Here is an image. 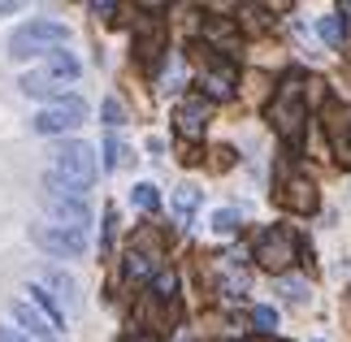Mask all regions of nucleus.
Masks as SVG:
<instances>
[{"mask_svg":"<svg viewBox=\"0 0 351 342\" xmlns=\"http://www.w3.org/2000/svg\"><path fill=\"white\" fill-rule=\"evenodd\" d=\"M96 152L87 143H74L65 139L52 147L48 156V173H44V195H74V199H87V186L96 182Z\"/></svg>","mask_w":351,"mask_h":342,"instance_id":"f257e3e1","label":"nucleus"},{"mask_svg":"<svg viewBox=\"0 0 351 342\" xmlns=\"http://www.w3.org/2000/svg\"><path fill=\"white\" fill-rule=\"evenodd\" d=\"M265 117H269V126L278 130V139L300 143V139H304V130H308V100H304V83L287 78V83L278 87V95L269 100Z\"/></svg>","mask_w":351,"mask_h":342,"instance_id":"f03ea898","label":"nucleus"},{"mask_svg":"<svg viewBox=\"0 0 351 342\" xmlns=\"http://www.w3.org/2000/svg\"><path fill=\"white\" fill-rule=\"evenodd\" d=\"M65 39H70V26L57 22V18H35L13 31L9 39V57L13 61H31V57H48L52 48H61Z\"/></svg>","mask_w":351,"mask_h":342,"instance_id":"7ed1b4c3","label":"nucleus"},{"mask_svg":"<svg viewBox=\"0 0 351 342\" xmlns=\"http://www.w3.org/2000/svg\"><path fill=\"white\" fill-rule=\"evenodd\" d=\"M252 256H256V265H261L265 273H287L291 260H295V234L287 225H269V230H261Z\"/></svg>","mask_w":351,"mask_h":342,"instance_id":"20e7f679","label":"nucleus"},{"mask_svg":"<svg viewBox=\"0 0 351 342\" xmlns=\"http://www.w3.org/2000/svg\"><path fill=\"white\" fill-rule=\"evenodd\" d=\"M83 117H87L83 100H78V95H65V100H57V104H44V108H39V117H35V130H39V134H70V130H78V126H83Z\"/></svg>","mask_w":351,"mask_h":342,"instance_id":"39448f33","label":"nucleus"},{"mask_svg":"<svg viewBox=\"0 0 351 342\" xmlns=\"http://www.w3.org/2000/svg\"><path fill=\"white\" fill-rule=\"evenodd\" d=\"M121 269H126V278H139V282H152L156 273H165V260H160V243L147 247V234H139L126 247L121 256Z\"/></svg>","mask_w":351,"mask_h":342,"instance_id":"423d86ee","label":"nucleus"},{"mask_svg":"<svg viewBox=\"0 0 351 342\" xmlns=\"http://www.w3.org/2000/svg\"><path fill=\"white\" fill-rule=\"evenodd\" d=\"M35 243L48 256H87V230H70V225H39Z\"/></svg>","mask_w":351,"mask_h":342,"instance_id":"0eeeda50","label":"nucleus"},{"mask_svg":"<svg viewBox=\"0 0 351 342\" xmlns=\"http://www.w3.org/2000/svg\"><path fill=\"white\" fill-rule=\"evenodd\" d=\"M199 91L213 95V100H230V95L239 91L234 65H226V61H217V57H204V70H199Z\"/></svg>","mask_w":351,"mask_h":342,"instance_id":"6e6552de","label":"nucleus"},{"mask_svg":"<svg viewBox=\"0 0 351 342\" xmlns=\"http://www.w3.org/2000/svg\"><path fill=\"white\" fill-rule=\"evenodd\" d=\"M44 208L57 225H70V230H87V221H91L87 199H74V195H44Z\"/></svg>","mask_w":351,"mask_h":342,"instance_id":"1a4fd4ad","label":"nucleus"},{"mask_svg":"<svg viewBox=\"0 0 351 342\" xmlns=\"http://www.w3.org/2000/svg\"><path fill=\"white\" fill-rule=\"evenodd\" d=\"M9 317H13V325H18V334H26V338H35V342H57V334H52V325L39 317V312L26 304V299H13L9 304Z\"/></svg>","mask_w":351,"mask_h":342,"instance_id":"9d476101","label":"nucleus"},{"mask_svg":"<svg viewBox=\"0 0 351 342\" xmlns=\"http://www.w3.org/2000/svg\"><path fill=\"white\" fill-rule=\"evenodd\" d=\"M278 199H282V208H291V212H313L317 208V186L308 182V178H287L278 191Z\"/></svg>","mask_w":351,"mask_h":342,"instance_id":"9b49d317","label":"nucleus"},{"mask_svg":"<svg viewBox=\"0 0 351 342\" xmlns=\"http://www.w3.org/2000/svg\"><path fill=\"white\" fill-rule=\"evenodd\" d=\"M26 304H31L35 312H39V317H44L48 325H52V334H65V317H61V304H57V299H52L48 291H44V286H39V282H26Z\"/></svg>","mask_w":351,"mask_h":342,"instance_id":"f8f14e48","label":"nucleus"},{"mask_svg":"<svg viewBox=\"0 0 351 342\" xmlns=\"http://www.w3.org/2000/svg\"><path fill=\"white\" fill-rule=\"evenodd\" d=\"M173 121H178L182 139H199V134L208 130V104L204 100H182L178 113H173Z\"/></svg>","mask_w":351,"mask_h":342,"instance_id":"ddd939ff","label":"nucleus"},{"mask_svg":"<svg viewBox=\"0 0 351 342\" xmlns=\"http://www.w3.org/2000/svg\"><path fill=\"white\" fill-rule=\"evenodd\" d=\"M22 95L57 104V100H65V83H57V78L44 74V70H31V74H22Z\"/></svg>","mask_w":351,"mask_h":342,"instance_id":"4468645a","label":"nucleus"},{"mask_svg":"<svg viewBox=\"0 0 351 342\" xmlns=\"http://www.w3.org/2000/svg\"><path fill=\"white\" fill-rule=\"evenodd\" d=\"M35 282L44 286V291L57 299V304H65V308H74V304H78V286H74V278H70L65 269H44Z\"/></svg>","mask_w":351,"mask_h":342,"instance_id":"2eb2a0df","label":"nucleus"},{"mask_svg":"<svg viewBox=\"0 0 351 342\" xmlns=\"http://www.w3.org/2000/svg\"><path fill=\"white\" fill-rule=\"evenodd\" d=\"M39 70H44V74H52L57 83H65V87H70L74 78H78V61H74L65 48H52L48 57H44V65H39Z\"/></svg>","mask_w":351,"mask_h":342,"instance_id":"dca6fc26","label":"nucleus"},{"mask_svg":"<svg viewBox=\"0 0 351 342\" xmlns=\"http://www.w3.org/2000/svg\"><path fill=\"white\" fill-rule=\"evenodd\" d=\"M147 295H152L156 299V304H178V278H173V273L165 269V273H156V278L152 282H147Z\"/></svg>","mask_w":351,"mask_h":342,"instance_id":"f3484780","label":"nucleus"},{"mask_svg":"<svg viewBox=\"0 0 351 342\" xmlns=\"http://www.w3.org/2000/svg\"><path fill=\"white\" fill-rule=\"evenodd\" d=\"M169 204H173V217H178V221H191L195 208H199V186H178Z\"/></svg>","mask_w":351,"mask_h":342,"instance_id":"a211bd4d","label":"nucleus"},{"mask_svg":"<svg viewBox=\"0 0 351 342\" xmlns=\"http://www.w3.org/2000/svg\"><path fill=\"white\" fill-rule=\"evenodd\" d=\"M208 230L217 239H230L234 230H239V212L234 208H213V217H208Z\"/></svg>","mask_w":351,"mask_h":342,"instance_id":"6ab92c4d","label":"nucleus"},{"mask_svg":"<svg viewBox=\"0 0 351 342\" xmlns=\"http://www.w3.org/2000/svg\"><path fill=\"white\" fill-rule=\"evenodd\" d=\"M204 35L213 39V44H221V39H226V52H230V48H234V39H239L234 22H226V18H208V22H204Z\"/></svg>","mask_w":351,"mask_h":342,"instance_id":"aec40b11","label":"nucleus"},{"mask_svg":"<svg viewBox=\"0 0 351 342\" xmlns=\"http://www.w3.org/2000/svg\"><path fill=\"white\" fill-rule=\"evenodd\" d=\"M317 35H321V39H326V44L334 48V44H343L347 26H343V18H339V13H326V18L317 22Z\"/></svg>","mask_w":351,"mask_h":342,"instance_id":"412c9836","label":"nucleus"},{"mask_svg":"<svg viewBox=\"0 0 351 342\" xmlns=\"http://www.w3.org/2000/svg\"><path fill=\"white\" fill-rule=\"evenodd\" d=\"M252 325H256V334H261V338H274V330H278V312L269 308V304H256V308H252Z\"/></svg>","mask_w":351,"mask_h":342,"instance_id":"4be33fe9","label":"nucleus"},{"mask_svg":"<svg viewBox=\"0 0 351 342\" xmlns=\"http://www.w3.org/2000/svg\"><path fill=\"white\" fill-rule=\"evenodd\" d=\"M278 295L291 299V304H308V282L304 278H282L278 282Z\"/></svg>","mask_w":351,"mask_h":342,"instance_id":"5701e85b","label":"nucleus"},{"mask_svg":"<svg viewBox=\"0 0 351 342\" xmlns=\"http://www.w3.org/2000/svg\"><path fill=\"white\" fill-rule=\"evenodd\" d=\"M130 199H134V208H143V212H156V208H160V195H156V186H152V182H139Z\"/></svg>","mask_w":351,"mask_h":342,"instance_id":"b1692460","label":"nucleus"},{"mask_svg":"<svg viewBox=\"0 0 351 342\" xmlns=\"http://www.w3.org/2000/svg\"><path fill=\"white\" fill-rule=\"evenodd\" d=\"M100 113H104L100 121H104V126H109V130H113V126H121V121H126V108H121V100H113V95H109V100L100 104Z\"/></svg>","mask_w":351,"mask_h":342,"instance_id":"393cba45","label":"nucleus"},{"mask_svg":"<svg viewBox=\"0 0 351 342\" xmlns=\"http://www.w3.org/2000/svg\"><path fill=\"white\" fill-rule=\"evenodd\" d=\"M104 152H109V169H117V165H126V147L117 143V134H109V143H104Z\"/></svg>","mask_w":351,"mask_h":342,"instance_id":"a878e982","label":"nucleus"},{"mask_svg":"<svg viewBox=\"0 0 351 342\" xmlns=\"http://www.w3.org/2000/svg\"><path fill=\"white\" fill-rule=\"evenodd\" d=\"M113 230H117V204H109V208H104V252L113 247Z\"/></svg>","mask_w":351,"mask_h":342,"instance_id":"bb28decb","label":"nucleus"},{"mask_svg":"<svg viewBox=\"0 0 351 342\" xmlns=\"http://www.w3.org/2000/svg\"><path fill=\"white\" fill-rule=\"evenodd\" d=\"M0 342H31V338L18 334V330H9V325H0Z\"/></svg>","mask_w":351,"mask_h":342,"instance_id":"cd10ccee","label":"nucleus"},{"mask_svg":"<svg viewBox=\"0 0 351 342\" xmlns=\"http://www.w3.org/2000/svg\"><path fill=\"white\" fill-rule=\"evenodd\" d=\"M121 342H156L152 334H130V338H121Z\"/></svg>","mask_w":351,"mask_h":342,"instance_id":"c85d7f7f","label":"nucleus"},{"mask_svg":"<svg viewBox=\"0 0 351 342\" xmlns=\"http://www.w3.org/2000/svg\"><path fill=\"white\" fill-rule=\"evenodd\" d=\"M339 147H343V156H351V126H347V134H343V143H339Z\"/></svg>","mask_w":351,"mask_h":342,"instance_id":"c756f323","label":"nucleus"},{"mask_svg":"<svg viewBox=\"0 0 351 342\" xmlns=\"http://www.w3.org/2000/svg\"><path fill=\"white\" fill-rule=\"evenodd\" d=\"M5 13H13V5H0V18H5Z\"/></svg>","mask_w":351,"mask_h":342,"instance_id":"7c9ffc66","label":"nucleus"},{"mask_svg":"<svg viewBox=\"0 0 351 342\" xmlns=\"http://www.w3.org/2000/svg\"><path fill=\"white\" fill-rule=\"evenodd\" d=\"M252 342H282V338H252Z\"/></svg>","mask_w":351,"mask_h":342,"instance_id":"2f4dec72","label":"nucleus"},{"mask_svg":"<svg viewBox=\"0 0 351 342\" xmlns=\"http://www.w3.org/2000/svg\"><path fill=\"white\" fill-rule=\"evenodd\" d=\"M313 342H321V338H313Z\"/></svg>","mask_w":351,"mask_h":342,"instance_id":"473e14b6","label":"nucleus"}]
</instances>
